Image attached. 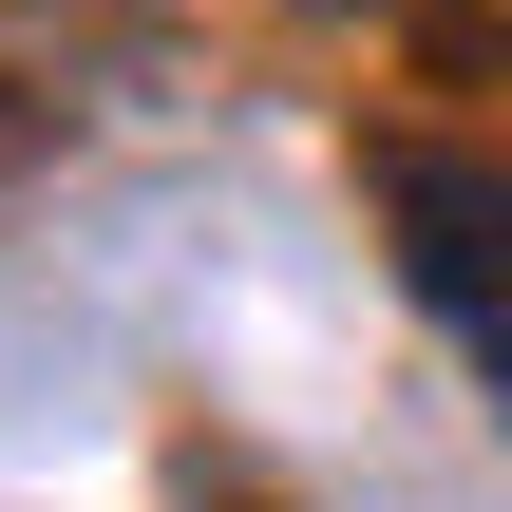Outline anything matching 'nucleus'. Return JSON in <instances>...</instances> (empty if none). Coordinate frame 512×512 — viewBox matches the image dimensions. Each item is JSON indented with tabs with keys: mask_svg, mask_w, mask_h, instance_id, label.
<instances>
[{
	"mask_svg": "<svg viewBox=\"0 0 512 512\" xmlns=\"http://www.w3.org/2000/svg\"><path fill=\"white\" fill-rule=\"evenodd\" d=\"M190 512H285V494H247V475H190Z\"/></svg>",
	"mask_w": 512,
	"mask_h": 512,
	"instance_id": "nucleus-3",
	"label": "nucleus"
},
{
	"mask_svg": "<svg viewBox=\"0 0 512 512\" xmlns=\"http://www.w3.org/2000/svg\"><path fill=\"white\" fill-rule=\"evenodd\" d=\"M323 19H342V0H323Z\"/></svg>",
	"mask_w": 512,
	"mask_h": 512,
	"instance_id": "nucleus-4",
	"label": "nucleus"
},
{
	"mask_svg": "<svg viewBox=\"0 0 512 512\" xmlns=\"http://www.w3.org/2000/svg\"><path fill=\"white\" fill-rule=\"evenodd\" d=\"M361 190H380V228H399V285L475 342V380L512 399V171L494 152H361Z\"/></svg>",
	"mask_w": 512,
	"mask_h": 512,
	"instance_id": "nucleus-1",
	"label": "nucleus"
},
{
	"mask_svg": "<svg viewBox=\"0 0 512 512\" xmlns=\"http://www.w3.org/2000/svg\"><path fill=\"white\" fill-rule=\"evenodd\" d=\"M38 152H57V95H0V190H19Z\"/></svg>",
	"mask_w": 512,
	"mask_h": 512,
	"instance_id": "nucleus-2",
	"label": "nucleus"
}]
</instances>
